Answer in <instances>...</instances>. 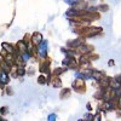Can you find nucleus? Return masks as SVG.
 Returning <instances> with one entry per match:
<instances>
[{"label": "nucleus", "instance_id": "1", "mask_svg": "<svg viewBox=\"0 0 121 121\" xmlns=\"http://www.w3.org/2000/svg\"><path fill=\"white\" fill-rule=\"evenodd\" d=\"M50 65H51V60H50L48 57H46V58H40L39 69H40V73H41V74H46V75H50V74H51Z\"/></svg>", "mask_w": 121, "mask_h": 121}, {"label": "nucleus", "instance_id": "2", "mask_svg": "<svg viewBox=\"0 0 121 121\" xmlns=\"http://www.w3.org/2000/svg\"><path fill=\"white\" fill-rule=\"evenodd\" d=\"M72 88L75 90L78 93H85L86 92V84L84 80H80V79H76L73 81L72 84Z\"/></svg>", "mask_w": 121, "mask_h": 121}, {"label": "nucleus", "instance_id": "3", "mask_svg": "<svg viewBox=\"0 0 121 121\" xmlns=\"http://www.w3.org/2000/svg\"><path fill=\"white\" fill-rule=\"evenodd\" d=\"M47 46H48L47 40H43V41L36 46L39 58H46L47 57Z\"/></svg>", "mask_w": 121, "mask_h": 121}, {"label": "nucleus", "instance_id": "4", "mask_svg": "<svg viewBox=\"0 0 121 121\" xmlns=\"http://www.w3.org/2000/svg\"><path fill=\"white\" fill-rule=\"evenodd\" d=\"M43 35H41V33H39V32H35L33 35H32V43L34 44V45H39L40 43H41L43 41Z\"/></svg>", "mask_w": 121, "mask_h": 121}, {"label": "nucleus", "instance_id": "5", "mask_svg": "<svg viewBox=\"0 0 121 121\" xmlns=\"http://www.w3.org/2000/svg\"><path fill=\"white\" fill-rule=\"evenodd\" d=\"M67 70V68L65 67H62V68H56L55 70H52L51 72V75H53V76H60V74H63L64 72Z\"/></svg>", "mask_w": 121, "mask_h": 121}, {"label": "nucleus", "instance_id": "6", "mask_svg": "<svg viewBox=\"0 0 121 121\" xmlns=\"http://www.w3.org/2000/svg\"><path fill=\"white\" fill-rule=\"evenodd\" d=\"M70 96V88H63L60 90V93H59V98L60 99H67Z\"/></svg>", "mask_w": 121, "mask_h": 121}, {"label": "nucleus", "instance_id": "7", "mask_svg": "<svg viewBox=\"0 0 121 121\" xmlns=\"http://www.w3.org/2000/svg\"><path fill=\"white\" fill-rule=\"evenodd\" d=\"M9 82V76H7V73L5 72H0V84H7Z\"/></svg>", "mask_w": 121, "mask_h": 121}, {"label": "nucleus", "instance_id": "8", "mask_svg": "<svg viewBox=\"0 0 121 121\" xmlns=\"http://www.w3.org/2000/svg\"><path fill=\"white\" fill-rule=\"evenodd\" d=\"M38 84H40V85H45V84H47V78L45 76V74H41V75L38 78Z\"/></svg>", "mask_w": 121, "mask_h": 121}, {"label": "nucleus", "instance_id": "9", "mask_svg": "<svg viewBox=\"0 0 121 121\" xmlns=\"http://www.w3.org/2000/svg\"><path fill=\"white\" fill-rule=\"evenodd\" d=\"M26 69L23 68V67H18L17 68V70H16V74H17V76H23V75H26Z\"/></svg>", "mask_w": 121, "mask_h": 121}, {"label": "nucleus", "instance_id": "10", "mask_svg": "<svg viewBox=\"0 0 121 121\" xmlns=\"http://www.w3.org/2000/svg\"><path fill=\"white\" fill-rule=\"evenodd\" d=\"M92 119H93V115L92 114H90V113H87V114H85L84 115V121H92Z\"/></svg>", "mask_w": 121, "mask_h": 121}, {"label": "nucleus", "instance_id": "11", "mask_svg": "<svg viewBox=\"0 0 121 121\" xmlns=\"http://www.w3.org/2000/svg\"><path fill=\"white\" fill-rule=\"evenodd\" d=\"M56 119H57V115H56L55 113H52V114H50V115H48L47 121H56Z\"/></svg>", "mask_w": 121, "mask_h": 121}, {"label": "nucleus", "instance_id": "12", "mask_svg": "<svg viewBox=\"0 0 121 121\" xmlns=\"http://www.w3.org/2000/svg\"><path fill=\"white\" fill-rule=\"evenodd\" d=\"M64 1H65L67 4H69V5L74 6V5H76V4L79 3V0H64Z\"/></svg>", "mask_w": 121, "mask_h": 121}, {"label": "nucleus", "instance_id": "13", "mask_svg": "<svg viewBox=\"0 0 121 121\" xmlns=\"http://www.w3.org/2000/svg\"><path fill=\"white\" fill-rule=\"evenodd\" d=\"M100 119H102V116H100V114L98 113V114L93 115V119H92V121H100Z\"/></svg>", "mask_w": 121, "mask_h": 121}, {"label": "nucleus", "instance_id": "14", "mask_svg": "<svg viewBox=\"0 0 121 121\" xmlns=\"http://www.w3.org/2000/svg\"><path fill=\"white\" fill-rule=\"evenodd\" d=\"M0 113H1V115H5V114H7V113H9V110H7V108H6V107H3L1 109H0Z\"/></svg>", "mask_w": 121, "mask_h": 121}, {"label": "nucleus", "instance_id": "15", "mask_svg": "<svg viewBox=\"0 0 121 121\" xmlns=\"http://www.w3.org/2000/svg\"><path fill=\"white\" fill-rule=\"evenodd\" d=\"M27 73H28L29 75H33V74H34V69H33V68H29V70H28Z\"/></svg>", "mask_w": 121, "mask_h": 121}, {"label": "nucleus", "instance_id": "16", "mask_svg": "<svg viewBox=\"0 0 121 121\" xmlns=\"http://www.w3.org/2000/svg\"><path fill=\"white\" fill-rule=\"evenodd\" d=\"M86 107H87V110H88V112H90V110H91V109H92V107H91V104H87Z\"/></svg>", "mask_w": 121, "mask_h": 121}, {"label": "nucleus", "instance_id": "17", "mask_svg": "<svg viewBox=\"0 0 121 121\" xmlns=\"http://www.w3.org/2000/svg\"><path fill=\"white\" fill-rule=\"evenodd\" d=\"M109 65H114V60H113V59L110 60V62H109Z\"/></svg>", "mask_w": 121, "mask_h": 121}, {"label": "nucleus", "instance_id": "18", "mask_svg": "<svg viewBox=\"0 0 121 121\" xmlns=\"http://www.w3.org/2000/svg\"><path fill=\"white\" fill-rule=\"evenodd\" d=\"M0 121H6V120H3V117H1V116H0Z\"/></svg>", "mask_w": 121, "mask_h": 121}]
</instances>
